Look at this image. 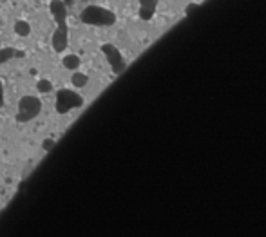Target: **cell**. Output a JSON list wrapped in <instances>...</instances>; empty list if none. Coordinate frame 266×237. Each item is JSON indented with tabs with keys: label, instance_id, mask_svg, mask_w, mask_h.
I'll return each mask as SVG.
<instances>
[{
	"label": "cell",
	"instance_id": "cell-1",
	"mask_svg": "<svg viewBox=\"0 0 266 237\" xmlns=\"http://www.w3.org/2000/svg\"><path fill=\"white\" fill-rule=\"evenodd\" d=\"M80 20L85 26H96V28H109L116 24V15L111 9L101 6H87L80 13Z\"/></svg>",
	"mask_w": 266,
	"mask_h": 237
},
{
	"label": "cell",
	"instance_id": "cell-2",
	"mask_svg": "<svg viewBox=\"0 0 266 237\" xmlns=\"http://www.w3.org/2000/svg\"><path fill=\"white\" fill-rule=\"evenodd\" d=\"M83 105V98L80 94H76L74 90H58V94H56V113L58 114H67L69 111L72 109H78Z\"/></svg>",
	"mask_w": 266,
	"mask_h": 237
},
{
	"label": "cell",
	"instance_id": "cell-3",
	"mask_svg": "<svg viewBox=\"0 0 266 237\" xmlns=\"http://www.w3.org/2000/svg\"><path fill=\"white\" fill-rule=\"evenodd\" d=\"M42 109V102H40L36 96H24L20 102H18V114L17 119L18 121H28V119L34 118L36 114L40 113Z\"/></svg>",
	"mask_w": 266,
	"mask_h": 237
},
{
	"label": "cell",
	"instance_id": "cell-4",
	"mask_svg": "<svg viewBox=\"0 0 266 237\" xmlns=\"http://www.w3.org/2000/svg\"><path fill=\"white\" fill-rule=\"evenodd\" d=\"M101 51L105 53L107 58H109V62H111L112 69H114V73H120L123 69V60H122V55L112 47V45H103L101 47Z\"/></svg>",
	"mask_w": 266,
	"mask_h": 237
},
{
	"label": "cell",
	"instance_id": "cell-5",
	"mask_svg": "<svg viewBox=\"0 0 266 237\" xmlns=\"http://www.w3.org/2000/svg\"><path fill=\"white\" fill-rule=\"evenodd\" d=\"M158 2L160 0H139V15L143 20H149L152 15H154L156 7H158Z\"/></svg>",
	"mask_w": 266,
	"mask_h": 237
},
{
	"label": "cell",
	"instance_id": "cell-6",
	"mask_svg": "<svg viewBox=\"0 0 266 237\" xmlns=\"http://www.w3.org/2000/svg\"><path fill=\"white\" fill-rule=\"evenodd\" d=\"M62 65L67 69V71H76V69L82 67V58L74 55V53H69L66 57L62 58Z\"/></svg>",
	"mask_w": 266,
	"mask_h": 237
},
{
	"label": "cell",
	"instance_id": "cell-7",
	"mask_svg": "<svg viewBox=\"0 0 266 237\" xmlns=\"http://www.w3.org/2000/svg\"><path fill=\"white\" fill-rule=\"evenodd\" d=\"M89 84V76L85 73H80V71H72V76H71V85L74 89H83V87H87Z\"/></svg>",
	"mask_w": 266,
	"mask_h": 237
},
{
	"label": "cell",
	"instance_id": "cell-8",
	"mask_svg": "<svg viewBox=\"0 0 266 237\" xmlns=\"http://www.w3.org/2000/svg\"><path fill=\"white\" fill-rule=\"evenodd\" d=\"M53 47H55V51H66L67 47V38H66V33L62 31V29H56L55 33V38H53Z\"/></svg>",
	"mask_w": 266,
	"mask_h": 237
},
{
	"label": "cell",
	"instance_id": "cell-9",
	"mask_svg": "<svg viewBox=\"0 0 266 237\" xmlns=\"http://www.w3.org/2000/svg\"><path fill=\"white\" fill-rule=\"evenodd\" d=\"M13 29H15V33H17L18 36H29V34H31V24H29L28 20H24V18L17 20Z\"/></svg>",
	"mask_w": 266,
	"mask_h": 237
},
{
	"label": "cell",
	"instance_id": "cell-10",
	"mask_svg": "<svg viewBox=\"0 0 266 237\" xmlns=\"http://www.w3.org/2000/svg\"><path fill=\"white\" fill-rule=\"evenodd\" d=\"M36 90H38L40 94H49L51 90H53V82L49 78H40L36 82Z\"/></svg>",
	"mask_w": 266,
	"mask_h": 237
},
{
	"label": "cell",
	"instance_id": "cell-11",
	"mask_svg": "<svg viewBox=\"0 0 266 237\" xmlns=\"http://www.w3.org/2000/svg\"><path fill=\"white\" fill-rule=\"evenodd\" d=\"M55 143H56V141L53 140V138H45V140L42 141V148H44L45 152H49L51 148L55 147Z\"/></svg>",
	"mask_w": 266,
	"mask_h": 237
},
{
	"label": "cell",
	"instance_id": "cell-12",
	"mask_svg": "<svg viewBox=\"0 0 266 237\" xmlns=\"http://www.w3.org/2000/svg\"><path fill=\"white\" fill-rule=\"evenodd\" d=\"M72 2H74V0H66L64 4H67V6H69V4H72Z\"/></svg>",
	"mask_w": 266,
	"mask_h": 237
}]
</instances>
